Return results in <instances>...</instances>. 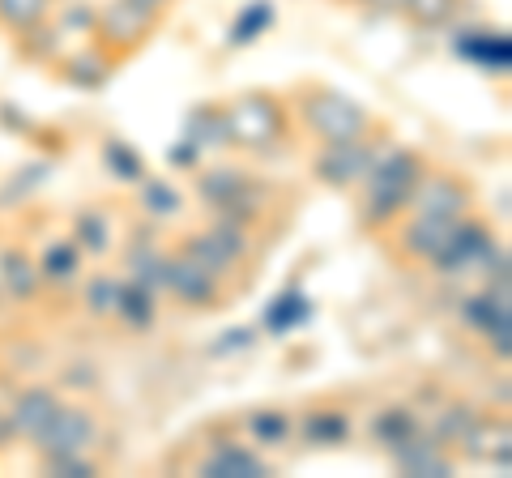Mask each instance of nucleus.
I'll use <instances>...</instances> for the list:
<instances>
[{"mask_svg":"<svg viewBox=\"0 0 512 478\" xmlns=\"http://www.w3.org/2000/svg\"><path fill=\"white\" fill-rule=\"evenodd\" d=\"M427 154L414 150V146H397V141H384L376 163L367 167L363 184L355 188V218H359V231L367 235H384L397 218L410 210V193L414 184L423 180L427 171Z\"/></svg>","mask_w":512,"mask_h":478,"instance_id":"nucleus-1","label":"nucleus"},{"mask_svg":"<svg viewBox=\"0 0 512 478\" xmlns=\"http://www.w3.org/2000/svg\"><path fill=\"white\" fill-rule=\"evenodd\" d=\"M286 107H291V124H299L316 146H333V141H359L380 133L384 124L367 111L359 99H350L346 90L316 82V77H303L286 94Z\"/></svg>","mask_w":512,"mask_h":478,"instance_id":"nucleus-2","label":"nucleus"},{"mask_svg":"<svg viewBox=\"0 0 512 478\" xmlns=\"http://www.w3.org/2000/svg\"><path fill=\"white\" fill-rule=\"evenodd\" d=\"M227 107V133H231V150L239 154H278L286 141H291V107H286V94L278 90H239L231 99H222Z\"/></svg>","mask_w":512,"mask_h":478,"instance_id":"nucleus-3","label":"nucleus"},{"mask_svg":"<svg viewBox=\"0 0 512 478\" xmlns=\"http://www.w3.org/2000/svg\"><path fill=\"white\" fill-rule=\"evenodd\" d=\"M504 257L508 252H504L500 239H495V227L470 210V214L448 222L444 244H440L436 261H431L427 269L440 274V278H466V274H491Z\"/></svg>","mask_w":512,"mask_h":478,"instance_id":"nucleus-4","label":"nucleus"},{"mask_svg":"<svg viewBox=\"0 0 512 478\" xmlns=\"http://www.w3.org/2000/svg\"><path fill=\"white\" fill-rule=\"evenodd\" d=\"M389 141V133H372V137H359V141H333V146H316L312 158H308V175L329 188V193H355L363 184L367 167L376 163L380 146Z\"/></svg>","mask_w":512,"mask_h":478,"instance_id":"nucleus-5","label":"nucleus"},{"mask_svg":"<svg viewBox=\"0 0 512 478\" xmlns=\"http://www.w3.org/2000/svg\"><path fill=\"white\" fill-rule=\"evenodd\" d=\"M158 26H163V18L150 13V9H141V5H133V0H103L99 13H94L90 39L124 65L128 56H137L141 47L158 35Z\"/></svg>","mask_w":512,"mask_h":478,"instance_id":"nucleus-6","label":"nucleus"},{"mask_svg":"<svg viewBox=\"0 0 512 478\" xmlns=\"http://www.w3.org/2000/svg\"><path fill=\"white\" fill-rule=\"evenodd\" d=\"M175 248L188 252L192 261H201L205 269H214L218 278H231L252 257V227H239V222H231V218L210 214V227L188 231Z\"/></svg>","mask_w":512,"mask_h":478,"instance_id":"nucleus-7","label":"nucleus"},{"mask_svg":"<svg viewBox=\"0 0 512 478\" xmlns=\"http://www.w3.org/2000/svg\"><path fill=\"white\" fill-rule=\"evenodd\" d=\"M99 414H94L86 402H64L52 410V419L43 423V432L30 440L39 461H56V457H77V453H90L99 444Z\"/></svg>","mask_w":512,"mask_h":478,"instance_id":"nucleus-8","label":"nucleus"},{"mask_svg":"<svg viewBox=\"0 0 512 478\" xmlns=\"http://www.w3.org/2000/svg\"><path fill=\"white\" fill-rule=\"evenodd\" d=\"M163 295H171L184 312H218L231 304L227 278H218L214 269H205L201 261H192L188 252L171 248L167 274H163Z\"/></svg>","mask_w":512,"mask_h":478,"instance_id":"nucleus-9","label":"nucleus"},{"mask_svg":"<svg viewBox=\"0 0 512 478\" xmlns=\"http://www.w3.org/2000/svg\"><path fill=\"white\" fill-rule=\"evenodd\" d=\"M474 205H478V188H474L470 175L448 171V167H427L423 180L414 184L410 210H406V214H423V218L453 222V218H461V214H470Z\"/></svg>","mask_w":512,"mask_h":478,"instance_id":"nucleus-10","label":"nucleus"},{"mask_svg":"<svg viewBox=\"0 0 512 478\" xmlns=\"http://www.w3.org/2000/svg\"><path fill=\"white\" fill-rule=\"evenodd\" d=\"M461 325L474 329L478 338L491 346V355L508 363V350H512V308H508V291L504 286H487L478 295L461 299Z\"/></svg>","mask_w":512,"mask_h":478,"instance_id":"nucleus-11","label":"nucleus"},{"mask_svg":"<svg viewBox=\"0 0 512 478\" xmlns=\"http://www.w3.org/2000/svg\"><path fill=\"white\" fill-rule=\"evenodd\" d=\"M444 235H448V222L423 218V214H402L380 239H389V252H393L397 265H406V269H427L431 261H436Z\"/></svg>","mask_w":512,"mask_h":478,"instance_id":"nucleus-12","label":"nucleus"},{"mask_svg":"<svg viewBox=\"0 0 512 478\" xmlns=\"http://www.w3.org/2000/svg\"><path fill=\"white\" fill-rule=\"evenodd\" d=\"M453 56L466 60V65L483 69V73H500L508 77L512 69V35L504 26H457L453 30Z\"/></svg>","mask_w":512,"mask_h":478,"instance_id":"nucleus-13","label":"nucleus"},{"mask_svg":"<svg viewBox=\"0 0 512 478\" xmlns=\"http://www.w3.org/2000/svg\"><path fill=\"white\" fill-rule=\"evenodd\" d=\"M197 474L201 478H269L274 466L265 461V453L248 444L244 436H227V440H214L205 457L197 461Z\"/></svg>","mask_w":512,"mask_h":478,"instance_id":"nucleus-14","label":"nucleus"},{"mask_svg":"<svg viewBox=\"0 0 512 478\" xmlns=\"http://www.w3.org/2000/svg\"><path fill=\"white\" fill-rule=\"evenodd\" d=\"M384 457H389V466L397 474H406V478H448L457 470V453L444 449V444L431 436V427L414 432L410 440H402L393 453H384Z\"/></svg>","mask_w":512,"mask_h":478,"instance_id":"nucleus-15","label":"nucleus"},{"mask_svg":"<svg viewBox=\"0 0 512 478\" xmlns=\"http://www.w3.org/2000/svg\"><path fill=\"white\" fill-rule=\"evenodd\" d=\"M56 77L69 90H86V94H94V90H103L111 77H116V69H120V60L111 56V52H103L94 39H86V47H73V52H64L60 60H56Z\"/></svg>","mask_w":512,"mask_h":478,"instance_id":"nucleus-16","label":"nucleus"},{"mask_svg":"<svg viewBox=\"0 0 512 478\" xmlns=\"http://www.w3.org/2000/svg\"><path fill=\"white\" fill-rule=\"evenodd\" d=\"M256 184V175L239 163H214V167H197L192 171V193L210 214H218L222 205H231L239 193H248Z\"/></svg>","mask_w":512,"mask_h":478,"instance_id":"nucleus-17","label":"nucleus"},{"mask_svg":"<svg viewBox=\"0 0 512 478\" xmlns=\"http://www.w3.org/2000/svg\"><path fill=\"white\" fill-rule=\"evenodd\" d=\"M295 436L308 444V449H342V444L355 436V419H350L346 406H308L295 419Z\"/></svg>","mask_w":512,"mask_h":478,"instance_id":"nucleus-18","label":"nucleus"},{"mask_svg":"<svg viewBox=\"0 0 512 478\" xmlns=\"http://www.w3.org/2000/svg\"><path fill=\"white\" fill-rule=\"evenodd\" d=\"M60 406V389L52 385H26L13 393V402L5 406L9 410V427H13V440H35L43 432V423L52 419V410Z\"/></svg>","mask_w":512,"mask_h":478,"instance_id":"nucleus-19","label":"nucleus"},{"mask_svg":"<svg viewBox=\"0 0 512 478\" xmlns=\"http://www.w3.org/2000/svg\"><path fill=\"white\" fill-rule=\"evenodd\" d=\"M184 141H192L201 154H222L231 150V133H227V107H222V99H201L192 103L184 111Z\"/></svg>","mask_w":512,"mask_h":478,"instance_id":"nucleus-20","label":"nucleus"},{"mask_svg":"<svg viewBox=\"0 0 512 478\" xmlns=\"http://www.w3.org/2000/svg\"><path fill=\"white\" fill-rule=\"evenodd\" d=\"M35 265H39L43 291H47V286H52V291H69V286H77V282H82V274H86V252L77 248L69 235H56L52 244H43Z\"/></svg>","mask_w":512,"mask_h":478,"instance_id":"nucleus-21","label":"nucleus"},{"mask_svg":"<svg viewBox=\"0 0 512 478\" xmlns=\"http://www.w3.org/2000/svg\"><path fill=\"white\" fill-rule=\"evenodd\" d=\"M235 427L256 449H282L295 440V414L282 406H252L248 414H239Z\"/></svg>","mask_w":512,"mask_h":478,"instance_id":"nucleus-22","label":"nucleus"},{"mask_svg":"<svg viewBox=\"0 0 512 478\" xmlns=\"http://www.w3.org/2000/svg\"><path fill=\"white\" fill-rule=\"evenodd\" d=\"M0 291H5L13 304H35V299L43 295L39 265L22 244L0 248Z\"/></svg>","mask_w":512,"mask_h":478,"instance_id":"nucleus-23","label":"nucleus"},{"mask_svg":"<svg viewBox=\"0 0 512 478\" xmlns=\"http://www.w3.org/2000/svg\"><path fill=\"white\" fill-rule=\"evenodd\" d=\"M427 419H423V410L419 406H410V402H389V406H380L372 414V423H367V436L376 440V449L384 453H393L402 440H410L414 432H423Z\"/></svg>","mask_w":512,"mask_h":478,"instance_id":"nucleus-24","label":"nucleus"},{"mask_svg":"<svg viewBox=\"0 0 512 478\" xmlns=\"http://www.w3.org/2000/svg\"><path fill=\"white\" fill-rule=\"evenodd\" d=\"M274 26H278V5H274V0H244V5L235 9L231 26H227V39H222V47H227V52H244V47L261 43Z\"/></svg>","mask_w":512,"mask_h":478,"instance_id":"nucleus-25","label":"nucleus"},{"mask_svg":"<svg viewBox=\"0 0 512 478\" xmlns=\"http://www.w3.org/2000/svg\"><path fill=\"white\" fill-rule=\"evenodd\" d=\"M111 316L133 329V333H146L154 321H158V291H150V286H141L133 278L120 274V286H116V308H111Z\"/></svg>","mask_w":512,"mask_h":478,"instance_id":"nucleus-26","label":"nucleus"},{"mask_svg":"<svg viewBox=\"0 0 512 478\" xmlns=\"http://www.w3.org/2000/svg\"><path fill=\"white\" fill-rule=\"evenodd\" d=\"M69 239L86 252V257H94V261L107 257V252L116 248V227H111V214L99 210V205H86V210H77Z\"/></svg>","mask_w":512,"mask_h":478,"instance_id":"nucleus-27","label":"nucleus"},{"mask_svg":"<svg viewBox=\"0 0 512 478\" xmlns=\"http://www.w3.org/2000/svg\"><path fill=\"white\" fill-rule=\"evenodd\" d=\"M99 158H103V171L111 175L116 184H128V188H137L141 180L150 175V163H146V154H141L133 141L128 137H103V150H99Z\"/></svg>","mask_w":512,"mask_h":478,"instance_id":"nucleus-28","label":"nucleus"},{"mask_svg":"<svg viewBox=\"0 0 512 478\" xmlns=\"http://www.w3.org/2000/svg\"><path fill=\"white\" fill-rule=\"evenodd\" d=\"M13 43H18V56L26 60V65H56V60L69 52V47H64V30L52 18H43L35 26L18 30Z\"/></svg>","mask_w":512,"mask_h":478,"instance_id":"nucleus-29","label":"nucleus"},{"mask_svg":"<svg viewBox=\"0 0 512 478\" xmlns=\"http://www.w3.org/2000/svg\"><path fill=\"white\" fill-rule=\"evenodd\" d=\"M478 414H483V406H474V402H466V397H448V402L436 410V419H431L427 427H431V436H436L444 449H461V440L470 436V427L478 423Z\"/></svg>","mask_w":512,"mask_h":478,"instance_id":"nucleus-30","label":"nucleus"},{"mask_svg":"<svg viewBox=\"0 0 512 478\" xmlns=\"http://www.w3.org/2000/svg\"><path fill=\"white\" fill-rule=\"evenodd\" d=\"M137 205L150 222H167V218L184 214V193L171 180H163V175H146V180L137 184Z\"/></svg>","mask_w":512,"mask_h":478,"instance_id":"nucleus-31","label":"nucleus"},{"mask_svg":"<svg viewBox=\"0 0 512 478\" xmlns=\"http://www.w3.org/2000/svg\"><path fill=\"white\" fill-rule=\"evenodd\" d=\"M466 9V0H406L402 22L414 30H444L448 22H457V13Z\"/></svg>","mask_w":512,"mask_h":478,"instance_id":"nucleus-32","label":"nucleus"},{"mask_svg":"<svg viewBox=\"0 0 512 478\" xmlns=\"http://www.w3.org/2000/svg\"><path fill=\"white\" fill-rule=\"evenodd\" d=\"M308 299L303 295H295V291H286V295H278L274 304L265 308V316H261V329L265 333H291V329H299L303 321H308Z\"/></svg>","mask_w":512,"mask_h":478,"instance_id":"nucleus-33","label":"nucleus"},{"mask_svg":"<svg viewBox=\"0 0 512 478\" xmlns=\"http://www.w3.org/2000/svg\"><path fill=\"white\" fill-rule=\"evenodd\" d=\"M56 13V0H0V30L18 35V30L35 26Z\"/></svg>","mask_w":512,"mask_h":478,"instance_id":"nucleus-34","label":"nucleus"},{"mask_svg":"<svg viewBox=\"0 0 512 478\" xmlns=\"http://www.w3.org/2000/svg\"><path fill=\"white\" fill-rule=\"evenodd\" d=\"M116 286H120V274H107V269H99V274L86 278L82 304H86V312L94 316V321H107L111 316V308H116Z\"/></svg>","mask_w":512,"mask_h":478,"instance_id":"nucleus-35","label":"nucleus"},{"mask_svg":"<svg viewBox=\"0 0 512 478\" xmlns=\"http://www.w3.org/2000/svg\"><path fill=\"white\" fill-rule=\"evenodd\" d=\"M56 9H60V18L52 13V22L64 30V35H86L90 39V30H94V13H99V5H86V0H56Z\"/></svg>","mask_w":512,"mask_h":478,"instance_id":"nucleus-36","label":"nucleus"},{"mask_svg":"<svg viewBox=\"0 0 512 478\" xmlns=\"http://www.w3.org/2000/svg\"><path fill=\"white\" fill-rule=\"evenodd\" d=\"M43 474H56V478H99L103 466L94 461L90 453H77V457H56V461H39Z\"/></svg>","mask_w":512,"mask_h":478,"instance_id":"nucleus-37","label":"nucleus"},{"mask_svg":"<svg viewBox=\"0 0 512 478\" xmlns=\"http://www.w3.org/2000/svg\"><path fill=\"white\" fill-rule=\"evenodd\" d=\"M256 338H261V333H256V325L231 329V333H222V342H214V346H210V355L218 359V355H235V350H252V346H256Z\"/></svg>","mask_w":512,"mask_h":478,"instance_id":"nucleus-38","label":"nucleus"},{"mask_svg":"<svg viewBox=\"0 0 512 478\" xmlns=\"http://www.w3.org/2000/svg\"><path fill=\"white\" fill-rule=\"evenodd\" d=\"M167 167H175V171H188V175H192V171L201 167V150L192 146V141H184V137H180V141H175V146L167 150Z\"/></svg>","mask_w":512,"mask_h":478,"instance_id":"nucleus-39","label":"nucleus"},{"mask_svg":"<svg viewBox=\"0 0 512 478\" xmlns=\"http://www.w3.org/2000/svg\"><path fill=\"white\" fill-rule=\"evenodd\" d=\"M402 5L406 0H359V9L376 13V18H402Z\"/></svg>","mask_w":512,"mask_h":478,"instance_id":"nucleus-40","label":"nucleus"},{"mask_svg":"<svg viewBox=\"0 0 512 478\" xmlns=\"http://www.w3.org/2000/svg\"><path fill=\"white\" fill-rule=\"evenodd\" d=\"M133 5H141V9H150V13H158V18H167V13H171V5H175V0H133Z\"/></svg>","mask_w":512,"mask_h":478,"instance_id":"nucleus-41","label":"nucleus"},{"mask_svg":"<svg viewBox=\"0 0 512 478\" xmlns=\"http://www.w3.org/2000/svg\"><path fill=\"white\" fill-rule=\"evenodd\" d=\"M333 5H346V9H359V0H333Z\"/></svg>","mask_w":512,"mask_h":478,"instance_id":"nucleus-42","label":"nucleus"}]
</instances>
